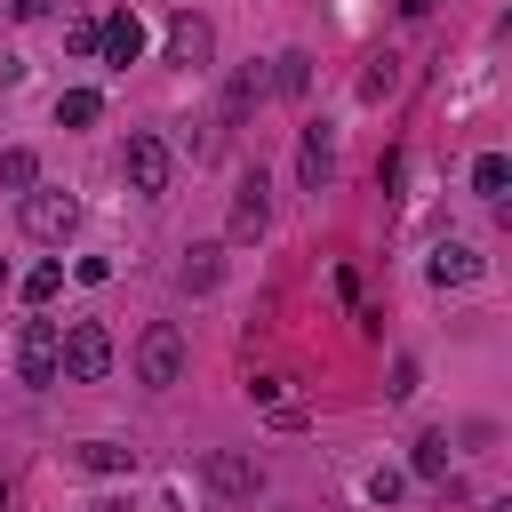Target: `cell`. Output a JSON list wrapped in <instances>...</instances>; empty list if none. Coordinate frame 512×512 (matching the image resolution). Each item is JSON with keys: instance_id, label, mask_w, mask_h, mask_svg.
Listing matches in <instances>:
<instances>
[{"instance_id": "cb8c5ba5", "label": "cell", "mask_w": 512, "mask_h": 512, "mask_svg": "<svg viewBox=\"0 0 512 512\" xmlns=\"http://www.w3.org/2000/svg\"><path fill=\"white\" fill-rule=\"evenodd\" d=\"M400 488H408V480H400V472H368V496H376V504H392V496H400Z\"/></svg>"}, {"instance_id": "3957f363", "label": "cell", "mask_w": 512, "mask_h": 512, "mask_svg": "<svg viewBox=\"0 0 512 512\" xmlns=\"http://www.w3.org/2000/svg\"><path fill=\"white\" fill-rule=\"evenodd\" d=\"M200 480H208L216 504H248V496L264 488V464L240 456V448H208V456H200Z\"/></svg>"}, {"instance_id": "7402d4cb", "label": "cell", "mask_w": 512, "mask_h": 512, "mask_svg": "<svg viewBox=\"0 0 512 512\" xmlns=\"http://www.w3.org/2000/svg\"><path fill=\"white\" fill-rule=\"evenodd\" d=\"M384 392H392V400H408V392H416V360H408V352L392 360V384H384Z\"/></svg>"}, {"instance_id": "44dd1931", "label": "cell", "mask_w": 512, "mask_h": 512, "mask_svg": "<svg viewBox=\"0 0 512 512\" xmlns=\"http://www.w3.org/2000/svg\"><path fill=\"white\" fill-rule=\"evenodd\" d=\"M64 48H72V56H96V16H80V24L64 32Z\"/></svg>"}, {"instance_id": "9a60e30c", "label": "cell", "mask_w": 512, "mask_h": 512, "mask_svg": "<svg viewBox=\"0 0 512 512\" xmlns=\"http://www.w3.org/2000/svg\"><path fill=\"white\" fill-rule=\"evenodd\" d=\"M72 464H80V472H128V464H136V448H120V440H80V448H72Z\"/></svg>"}, {"instance_id": "d4e9b609", "label": "cell", "mask_w": 512, "mask_h": 512, "mask_svg": "<svg viewBox=\"0 0 512 512\" xmlns=\"http://www.w3.org/2000/svg\"><path fill=\"white\" fill-rule=\"evenodd\" d=\"M8 8H16V16H48L56 0H8Z\"/></svg>"}, {"instance_id": "ffe728a7", "label": "cell", "mask_w": 512, "mask_h": 512, "mask_svg": "<svg viewBox=\"0 0 512 512\" xmlns=\"http://www.w3.org/2000/svg\"><path fill=\"white\" fill-rule=\"evenodd\" d=\"M56 288H64V264H32V272H24V296H32V304H48Z\"/></svg>"}, {"instance_id": "6da1fadb", "label": "cell", "mask_w": 512, "mask_h": 512, "mask_svg": "<svg viewBox=\"0 0 512 512\" xmlns=\"http://www.w3.org/2000/svg\"><path fill=\"white\" fill-rule=\"evenodd\" d=\"M56 376H72V384H104V376H112V328H104V320H72V328H56Z\"/></svg>"}, {"instance_id": "2e32d148", "label": "cell", "mask_w": 512, "mask_h": 512, "mask_svg": "<svg viewBox=\"0 0 512 512\" xmlns=\"http://www.w3.org/2000/svg\"><path fill=\"white\" fill-rule=\"evenodd\" d=\"M32 184H40V160H32L24 144H8V152H0V192H32Z\"/></svg>"}, {"instance_id": "ac0fdd59", "label": "cell", "mask_w": 512, "mask_h": 512, "mask_svg": "<svg viewBox=\"0 0 512 512\" xmlns=\"http://www.w3.org/2000/svg\"><path fill=\"white\" fill-rule=\"evenodd\" d=\"M504 184H512V160H504V152H480V160H472V192L504 200Z\"/></svg>"}, {"instance_id": "7a4b0ae2", "label": "cell", "mask_w": 512, "mask_h": 512, "mask_svg": "<svg viewBox=\"0 0 512 512\" xmlns=\"http://www.w3.org/2000/svg\"><path fill=\"white\" fill-rule=\"evenodd\" d=\"M136 376H144L152 392L184 384V328H176V320H152V328L136 336Z\"/></svg>"}, {"instance_id": "d6986e66", "label": "cell", "mask_w": 512, "mask_h": 512, "mask_svg": "<svg viewBox=\"0 0 512 512\" xmlns=\"http://www.w3.org/2000/svg\"><path fill=\"white\" fill-rule=\"evenodd\" d=\"M416 480H448V432H424L416 440Z\"/></svg>"}, {"instance_id": "8fae6325", "label": "cell", "mask_w": 512, "mask_h": 512, "mask_svg": "<svg viewBox=\"0 0 512 512\" xmlns=\"http://www.w3.org/2000/svg\"><path fill=\"white\" fill-rule=\"evenodd\" d=\"M296 176H304V192H320V184L336 176V136H328V128H304V144H296Z\"/></svg>"}, {"instance_id": "484cf974", "label": "cell", "mask_w": 512, "mask_h": 512, "mask_svg": "<svg viewBox=\"0 0 512 512\" xmlns=\"http://www.w3.org/2000/svg\"><path fill=\"white\" fill-rule=\"evenodd\" d=\"M400 8H408V16H424V8H432V0H400Z\"/></svg>"}, {"instance_id": "52a82bcc", "label": "cell", "mask_w": 512, "mask_h": 512, "mask_svg": "<svg viewBox=\"0 0 512 512\" xmlns=\"http://www.w3.org/2000/svg\"><path fill=\"white\" fill-rule=\"evenodd\" d=\"M16 376H24V384H56V320H24V336H16Z\"/></svg>"}, {"instance_id": "603a6c76", "label": "cell", "mask_w": 512, "mask_h": 512, "mask_svg": "<svg viewBox=\"0 0 512 512\" xmlns=\"http://www.w3.org/2000/svg\"><path fill=\"white\" fill-rule=\"evenodd\" d=\"M72 280H88V288H104V280H112V264H104V256H80V264H72Z\"/></svg>"}, {"instance_id": "8992f818", "label": "cell", "mask_w": 512, "mask_h": 512, "mask_svg": "<svg viewBox=\"0 0 512 512\" xmlns=\"http://www.w3.org/2000/svg\"><path fill=\"white\" fill-rule=\"evenodd\" d=\"M16 216H24V232H32V240H64V232L80 224V200H72V192H24V208H16Z\"/></svg>"}, {"instance_id": "277c9868", "label": "cell", "mask_w": 512, "mask_h": 512, "mask_svg": "<svg viewBox=\"0 0 512 512\" xmlns=\"http://www.w3.org/2000/svg\"><path fill=\"white\" fill-rule=\"evenodd\" d=\"M120 168H128V184H136L144 200H160V192H168V168H176V160H168V144H160L152 128H136V136H128V152H120Z\"/></svg>"}, {"instance_id": "30bf717a", "label": "cell", "mask_w": 512, "mask_h": 512, "mask_svg": "<svg viewBox=\"0 0 512 512\" xmlns=\"http://www.w3.org/2000/svg\"><path fill=\"white\" fill-rule=\"evenodd\" d=\"M216 280H224V240H192L184 264H176V288H184V296H208Z\"/></svg>"}, {"instance_id": "5b68a950", "label": "cell", "mask_w": 512, "mask_h": 512, "mask_svg": "<svg viewBox=\"0 0 512 512\" xmlns=\"http://www.w3.org/2000/svg\"><path fill=\"white\" fill-rule=\"evenodd\" d=\"M144 48H152V32H144V16H136V8H112V16L96 24V56H104V64H120V72H128Z\"/></svg>"}, {"instance_id": "4316f807", "label": "cell", "mask_w": 512, "mask_h": 512, "mask_svg": "<svg viewBox=\"0 0 512 512\" xmlns=\"http://www.w3.org/2000/svg\"><path fill=\"white\" fill-rule=\"evenodd\" d=\"M0 288H8V256H0Z\"/></svg>"}, {"instance_id": "7c38bea8", "label": "cell", "mask_w": 512, "mask_h": 512, "mask_svg": "<svg viewBox=\"0 0 512 512\" xmlns=\"http://www.w3.org/2000/svg\"><path fill=\"white\" fill-rule=\"evenodd\" d=\"M432 280L440 288H464V280H480V256L464 240H448V248H432Z\"/></svg>"}, {"instance_id": "5bb4252c", "label": "cell", "mask_w": 512, "mask_h": 512, "mask_svg": "<svg viewBox=\"0 0 512 512\" xmlns=\"http://www.w3.org/2000/svg\"><path fill=\"white\" fill-rule=\"evenodd\" d=\"M96 120H104V96L96 88H64L56 96V128H96Z\"/></svg>"}, {"instance_id": "ba28073f", "label": "cell", "mask_w": 512, "mask_h": 512, "mask_svg": "<svg viewBox=\"0 0 512 512\" xmlns=\"http://www.w3.org/2000/svg\"><path fill=\"white\" fill-rule=\"evenodd\" d=\"M208 56H216V24L192 16V8H176L168 16V64H208Z\"/></svg>"}, {"instance_id": "83f0119b", "label": "cell", "mask_w": 512, "mask_h": 512, "mask_svg": "<svg viewBox=\"0 0 512 512\" xmlns=\"http://www.w3.org/2000/svg\"><path fill=\"white\" fill-rule=\"evenodd\" d=\"M0 512H8V488H0Z\"/></svg>"}, {"instance_id": "9c48e42d", "label": "cell", "mask_w": 512, "mask_h": 512, "mask_svg": "<svg viewBox=\"0 0 512 512\" xmlns=\"http://www.w3.org/2000/svg\"><path fill=\"white\" fill-rule=\"evenodd\" d=\"M264 224H272V192H264V176H240V192H232V240H264Z\"/></svg>"}, {"instance_id": "e0dca14e", "label": "cell", "mask_w": 512, "mask_h": 512, "mask_svg": "<svg viewBox=\"0 0 512 512\" xmlns=\"http://www.w3.org/2000/svg\"><path fill=\"white\" fill-rule=\"evenodd\" d=\"M392 88H400V56L384 48V56H368V72H360V96L376 104V96H392Z\"/></svg>"}, {"instance_id": "4fadbf2b", "label": "cell", "mask_w": 512, "mask_h": 512, "mask_svg": "<svg viewBox=\"0 0 512 512\" xmlns=\"http://www.w3.org/2000/svg\"><path fill=\"white\" fill-rule=\"evenodd\" d=\"M264 80H272V96H304V88H312V56H304V48H288V56H272V72H264Z\"/></svg>"}]
</instances>
